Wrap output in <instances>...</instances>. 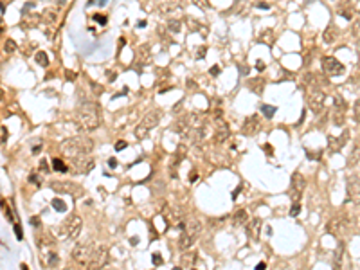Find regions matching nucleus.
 <instances>
[{
	"instance_id": "obj_15",
	"label": "nucleus",
	"mask_w": 360,
	"mask_h": 270,
	"mask_svg": "<svg viewBox=\"0 0 360 270\" xmlns=\"http://www.w3.org/2000/svg\"><path fill=\"white\" fill-rule=\"evenodd\" d=\"M259 230H261V222L258 218L247 223V236L250 240H259Z\"/></svg>"
},
{
	"instance_id": "obj_55",
	"label": "nucleus",
	"mask_w": 360,
	"mask_h": 270,
	"mask_svg": "<svg viewBox=\"0 0 360 270\" xmlns=\"http://www.w3.org/2000/svg\"><path fill=\"white\" fill-rule=\"evenodd\" d=\"M99 4H101V6H105V4H106V0H99Z\"/></svg>"
},
{
	"instance_id": "obj_14",
	"label": "nucleus",
	"mask_w": 360,
	"mask_h": 270,
	"mask_svg": "<svg viewBox=\"0 0 360 270\" xmlns=\"http://www.w3.org/2000/svg\"><path fill=\"white\" fill-rule=\"evenodd\" d=\"M74 164H76V173H81V175L88 173L96 166L94 159H90V157H79V160H74Z\"/></svg>"
},
{
	"instance_id": "obj_3",
	"label": "nucleus",
	"mask_w": 360,
	"mask_h": 270,
	"mask_svg": "<svg viewBox=\"0 0 360 270\" xmlns=\"http://www.w3.org/2000/svg\"><path fill=\"white\" fill-rule=\"evenodd\" d=\"M92 146L94 144L88 137H72L61 144V151L72 159H76V157H86L92 151Z\"/></svg>"
},
{
	"instance_id": "obj_5",
	"label": "nucleus",
	"mask_w": 360,
	"mask_h": 270,
	"mask_svg": "<svg viewBox=\"0 0 360 270\" xmlns=\"http://www.w3.org/2000/svg\"><path fill=\"white\" fill-rule=\"evenodd\" d=\"M200 230H202V225H200L198 220H193V222L186 223V229L182 230V236H180V240H178V247L184 249V250L189 249V247L194 243L196 236L200 234Z\"/></svg>"
},
{
	"instance_id": "obj_38",
	"label": "nucleus",
	"mask_w": 360,
	"mask_h": 270,
	"mask_svg": "<svg viewBox=\"0 0 360 270\" xmlns=\"http://www.w3.org/2000/svg\"><path fill=\"white\" fill-rule=\"evenodd\" d=\"M263 149L266 151V155H270V157L274 155V149H272V146H270V144H263Z\"/></svg>"
},
{
	"instance_id": "obj_43",
	"label": "nucleus",
	"mask_w": 360,
	"mask_h": 270,
	"mask_svg": "<svg viewBox=\"0 0 360 270\" xmlns=\"http://www.w3.org/2000/svg\"><path fill=\"white\" fill-rule=\"evenodd\" d=\"M7 141V130H6V126H2V142H6Z\"/></svg>"
},
{
	"instance_id": "obj_22",
	"label": "nucleus",
	"mask_w": 360,
	"mask_h": 270,
	"mask_svg": "<svg viewBox=\"0 0 360 270\" xmlns=\"http://www.w3.org/2000/svg\"><path fill=\"white\" fill-rule=\"evenodd\" d=\"M234 223H236V225H243V223H247V211H245V209H239V211L234 214Z\"/></svg>"
},
{
	"instance_id": "obj_18",
	"label": "nucleus",
	"mask_w": 360,
	"mask_h": 270,
	"mask_svg": "<svg viewBox=\"0 0 360 270\" xmlns=\"http://www.w3.org/2000/svg\"><path fill=\"white\" fill-rule=\"evenodd\" d=\"M184 157H186V146H178L177 151H175V155H173V159H171V169H175L177 164H180L184 160Z\"/></svg>"
},
{
	"instance_id": "obj_11",
	"label": "nucleus",
	"mask_w": 360,
	"mask_h": 270,
	"mask_svg": "<svg viewBox=\"0 0 360 270\" xmlns=\"http://www.w3.org/2000/svg\"><path fill=\"white\" fill-rule=\"evenodd\" d=\"M344 115H346V101L342 99V95L335 97V108H333V122L339 126L344 122Z\"/></svg>"
},
{
	"instance_id": "obj_40",
	"label": "nucleus",
	"mask_w": 360,
	"mask_h": 270,
	"mask_svg": "<svg viewBox=\"0 0 360 270\" xmlns=\"http://www.w3.org/2000/svg\"><path fill=\"white\" fill-rule=\"evenodd\" d=\"M56 263H58V257H56V254L51 252V256H49V265H56Z\"/></svg>"
},
{
	"instance_id": "obj_31",
	"label": "nucleus",
	"mask_w": 360,
	"mask_h": 270,
	"mask_svg": "<svg viewBox=\"0 0 360 270\" xmlns=\"http://www.w3.org/2000/svg\"><path fill=\"white\" fill-rule=\"evenodd\" d=\"M299 213H301V205H299V202H293V205L290 209V216H297Z\"/></svg>"
},
{
	"instance_id": "obj_37",
	"label": "nucleus",
	"mask_w": 360,
	"mask_h": 270,
	"mask_svg": "<svg viewBox=\"0 0 360 270\" xmlns=\"http://www.w3.org/2000/svg\"><path fill=\"white\" fill-rule=\"evenodd\" d=\"M31 225H33V227H40V218H38V216H33V218H31Z\"/></svg>"
},
{
	"instance_id": "obj_13",
	"label": "nucleus",
	"mask_w": 360,
	"mask_h": 270,
	"mask_svg": "<svg viewBox=\"0 0 360 270\" xmlns=\"http://www.w3.org/2000/svg\"><path fill=\"white\" fill-rule=\"evenodd\" d=\"M229 137V124L222 119H216V124H214V141L216 142H222Z\"/></svg>"
},
{
	"instance_id": "obj_53",
	"label": "nucleus",
	"mask_w": 360,
	"mask_h": 270,
	"mask_svg": "<svg viewBox=\"0 0 360 270\" xmlns=\"http://www.w3.org/2000/svg\"><path fill=\"white\" fill-rule=\"evenodd\" d=\"M6 214H7V218H9V220H13V214H11V209H6Z\"/></svg>"
},
{
	"instance_id": "obj_34",
	"label": "nucleus",
	"mask_w": 360,
	"mask_h": 270,
	"mask_svg": "<svg viewBox=\"0 0 360 270\" xmlns=\"http://www.w3.org/2000/svg\"><path fill=\"white\" fill-rule=\"evenodd\" d=\"M94 20H96V22H99L101 25H105V24H106V16H103V14H99V13L94 14Z\"/></svg>"
},
{
	"instance_id": "obj_41",
	"label": "nucleus",
	"mask_w": 360,
	"mask_h": 270,
	"mask_svg": "<svg viewBox=\"0 0 360 270\" xmlns=\"http://www.w3.org/2000/svg\"><path fill=\"white\" fill-rule=\"evenodd\" d=\"M306 157H308V159H319L320 155H319V153H313V151H306Z\"/></svg>"
},
{
	"instance_id": "obj_7",
	"label": "nucleus",
	"mask_w": 360,
	"mask_h": 270,
	"mask_svg": "<svg viewBox=\"0 0 360 270\" xmlns=\"http://www.w3.org/2000/svg\"><path fill=\"white\" fill-rule=\"evenodd\" d=\"M308 103H310V108H312L315 114H320L322 108H324V103H326V94H324L320 88H310Z\"/></svg>"
},
{
	"instance_id": "obj_46",
	"label": "nucleus",
	"mask_w": 360,
	"mask_h": 270,
	"mask_svg": "<svg viewBox=\"0 0 360 270\" xmlns=\"http://www.w3.org/2000/svg\"><path fill=\"white\" fill-rule=\"evenodd\" d=\"M256 68H258L259 72H261V70H265V63H263V61H261V60H259V61L256 63Z\"/></svg>"
},
{
	"instance_id": "obj_25",
	"label": "nucleus",
	"mask_w": 360,
	"mask_h": 270,
	"mask_svg": "<svg viewBox=\"0 0 360 270\" xmlns=\"http://www.w3.org/2000/svg\"><path fill=\"white\" fill-rule=\"evenodd\" d=\"M51 203H52V207H54L58 213H65V211H67V205H65V202H63L61 198H52Z\"/></svg>"
},
{
	"instance_id": "obj_2",
	"label": "nucleus",
	"mask_w": 360,
	"mask_h": 270,
	"mask_svg": "<svg viewBox=\"0 0 360 270\" xmlns=\"http://www.w3.org/2000/svg\"><path fill=\"white\" fill-rule=\"evenodd\" d=\"M78 117L85 130H96L101 122V112L99 105L94 101H85L78 108Z\"/></svg>"
},
{
	"instance_id": "obj_50",
	"label": "nucleus",
	"mask_w": 360,
	"mask_h": 270,
	"mask_svg": "<svg viewBox=\"0 0 360 270\" xmlns=\"http://www.w3.org/2000/svg\"><path fill=\"white\" fill-rule=\"evenodd\" d=\"M258 7H259V9H270L268 4H258Z\"/></svg>"
},
{
	"instance_id": "obj_44",
	"label": "nucleus",
	"mask_w": 360,
	"mask_h": 270,
	"mask_svg": "<svg viewBox=\"0 0 360 270\" xmlns=\"http://www.w3.org/2000/svg\"><path fill=\"white\" fill-rule=\"evenodd\" d=\"M211 74H213V76H218V74H220V67H218V65H214V67L211 68Z\"/></svg>"
},
{
	"instance_id": "obj_47",
	"label": "nucleus",
	"mask_w": 360,
	"mask_h": 270,
	"mask_svg": "<svg viewBox=\"0 0 360 270\" xmlns=\"http://www.w3.org/2000/svg\"><path fill=\"white\" fill-rule=\"evenodd\" d=\"M265 267H266V263H265V261H259V263H258V267H256V270H263Z\"/></svg>"
},
{
	"instance_id": "obj_26",
	"label": "nucleus",
	"mask_w": 360,
	"mask_h": 270,
	"mask_svg": "<svg viewBox=\"0 0 360 270\" xmlns=\"http://www.w3.org/2000/svg\"><path fill=\"white\" fill-rule=\"evenodd\" d=\"M52 166H54L56 171H59V173H67V171H69V168L65 166V162L61 160V159H54V160H52Z\"/></svg>"
},
{
	"instance_id": "obj_28",
	"label": "nucleus",
	"mask_w": 360,
	"mask_h": 270,
	"mask_svg": "<svg viewBox=\"0 0 360 270\" xmlns=\"http://www.w3.org/2000/svg\"><path fill=\"white\" fill-rule=\"evenodd\" d=\"M4 49H6V52H14L16 51V43L11 38H7V41L4 43Z\"/></svg>"
},
{
	"instance_id": "obj_39",
	"label": "nucleus",
	"mask_w": 360,
	"mask_h": 270,
	"mask_svg": "<svg viewBox=\"0 0 360 270\" xmlns=\"http://www.w3.org/2000/svg\"><path fill=\"white\" fill-rule=\"evenodd\" d=\"M29 182H31V184H36V186H40V178H38L36 175H31V176H29Z\"/></svg>"
},
{
	"instance_id": "obj_21",
	"label": "nucleus",
	"mask_w": 360,
	"mask_h": 270,
	"mask_svg": "<svg viewBox=\"0 0 360 270\" xmlns=\"http://www.w3.org/2000/svg\"><path fill=\"white\" fill-rule=\"evenodd\" d=\"M322 38H324L326 43H333V41L339 38V31H337L333 25H330L326 31H324V36H322Z\"/></svg>"
},
{
	"instance_id": "obj_32",
	"label": "nucleus",
	"mask_w": 360,
	"mask_h": 270,
	"mask_svg": "<svg viewBox=\"0 0 360 270\" xmlns=\"http://www.w3.org/2000/svg\"><path fill=\"white\" fill-rule=\"evenodd\" d=\"M194 6H198L200 9H209V2L207 0H193Z\"/></svg>"
},
{
	"instance_id": "obj_49",
	"label": "nucleus",
	"mask_w": 360,
	"mask_h": 270,
	"mask_svg": "<svg viewBox=\"0 0 360 270\" xmlns=\"http://www.w3.org/2000/svg\"><path fill=\"white\" fill-rule=\"evenodd\" d=\"M40 168H42V171H47V169H49V168H47V162H45V160L40 162Z\"/></svg>"
},
{
	"instance_id": "obj_23",
	"label": "nucleus",
	"mask_w": 360,
	"mask_h": 270,
	"mask_svg": "<svg viewBox=\"0 0 360 270\" xmlns=\"http://www.w3.org/2000/svg\"><path fill=\"white\" fill-rule=\"evenodd\" d=\"M34 60H36V63H38V65H42V67H47V65H49L47 52H43V51H38L36 56H34Z\"/></svg>"
},
{
	"instance_id": "obj_1",
	"label": "nucleus",
	"mask_w": 360,
	"mask_h": 270,
	"mask_svg": "<svg viewBox=\"0 0 360 270\" xmlns=\"http://www.w3.org/2000/svg\"><path fill=\"white\" fill-rule=\"evenodd\" d=\"M72 257L76 263L88 268H101L108 263V250L103 245L96 243H81L72 250Z\"/></svg>"
},
{
	"instance_id": "obj_12",
	"label": "nucleus",
	"mask_w": 360,
	"mask_h": 270,
	"mask_svg": "<svg viewBox=\"0 0 360 270\" xmlns=\"http://www.w3.org/2000/svg\"><path fill=\"white\" fill-rule=\"evenodd\" d=\"M259 130H261V121H259L258 115H250V117H247L245 122H243V126H241V132H243L245 135H256Z\"/></svg>"
},
{
	"instance_id": "obj_19",
	"label": "nucleus",
	"mask_w": 360,
	"mask_h": 270,
	"mask_svg": "<svg viewBox=\"0 0 360 270\" xmlns=\"http://www.w3.org/2000/svg\"><path fill=\"white\" fill-rule=\"evenodd\" d=\"M344 222L342 220H333V222H330V225H328V232H331V234H335V236H339L342 230H344Z\"/></svg>"
},
{
	"instance_id": "obj_54",
	"label": "nucleus",
	"mask_w": 360,
	"mask_h": 270,
	"mask_svg": "<svg viewBox=\"0 0 360 270\" xmlns=\"http://www.w3.org/2000/svg\"><path fill=\"white\" fill-rule=\"evenodd\" d=\"M65 2H67V0H58V4H59V6H63Z\"/></svg>"
},
{
	"instance_id": "obj_17",
	"label": "nucleus",
	"mask_w": 360,
	"mask_h": 270,
	"mask_svg": "<svg viewBox=\"0 0 360 270\" xmlns=\"http://www.w3.org/2000/svg\"><path fill=\"white\" fill-rule=\"evenodd\" d=\"M346 141H347V132H344V135L340 137V141H337V137H330V148H331V151H337V149H340L344 144H346Z\"/></svg>"
},
{
	"instance_id": "obj_56",
	"label": "nucleus",
	"mask_w": 360,
	"mask_h": 270,
	"mask_svg": "<svg viewBox=\"0 0 360 270\" xmlns=\"http://www.w3.org/2000/svg\"><path fill=\"white\" fill-rule=\"evenodd\" d=\"M358 58H360V40H358Z\"/></svg>"
},
{
	"instance_id": "obj_42",
	"label": "nucleus",
	"mask_w": 360,
	"mask_h": 270,
	"mask_svg": "<svg viewBox=\"0 0 360 270\" xmlns=\"http://www.w3.org/2000/svg\"><path fill=\"white\" fill-rule=\"evenodd\" d=\"M204 56H205V47H200V49H198V54H196V58L200 60V58H204Z\"/></svg>"
},
{
	"instance_id": "obj_20",
	"label": "nucleus",
	"mask_w": 360,
	"mask_h": 270,
	"mask_svg": "<svg viewBox=\"0 0 360 270\" xmlns=\"http://www.w3.org/2000/svg\"><path fill=\"white\" fill-rule=\"evenodd\" d=\"M263 87H265V81L261 78H254V79L249 81V88L256 94H261L263 92Z\"/></svg>"
},
{
	"instance_id": "obj_45",
	"label": "nucleus",
	"mask_w": 360,
	"mask_h": 270,
	"mask_svg": "<svg viewBox=\"0 0 360 270\" xmlns=\"http://www.w3.org/2000/svg\"><path fill=\"white\" fill-rule=\"evenodd\" d=\"M196 178H198V173H196V171H191V173H189V182H194Z\"/></svg>"
},
{
	"instance_id": "obj_36",
	"label": "nucleus",
	"mask_w": 360,
	"mask_h": 270,
	"mask_svg": "<svg viewBox=\"0 0 360 270\" xmlns=\"http://www.w3.org/2000/svg\"><path fill=\"white\" fill-rule=\"evenodd\" d=\"M126 146H128V144H126V141H119V142L115 144V149H117V151H121V149H124Z\"/></svg>"
},
{
	"instance_id": "obj_9",
	"label": "nucleus",
	"mask_w": 360,
	"mask_h": 270,
	"mask_svg": "<svg viewBox=\"0 0 360 270\" xmlns=\"http://www.w3.org/2000/svg\"><path fill=\"white\" fill-rule=\"evenodd\" d=\"M304 187H306V178L301 175L299 171L293 173V175H292V184H290V195H292V200H293V202H299V198H301Z\"/></svg>"
},
{
	"instance_id": "obj_51",
	"label": "nucleus",
	"mask_w": 360,
	"mask_h": 270,
	"mask_svg": "<svg viewBox=\"0 0 360 270\" xmlns=\"http://www.w3.org/2000/svg\"><path fill=\"white\" fill-rule=\"evenodd\" d=\"M239 72H241V74H249V68L245 67V65H241V68H239Z\"/></svg>"
},
{
	"instance_id": "obj_10",
	"label": "nucleus",
	"mask_w": 360,
	"mask_h": 270,
	"mask_svg": "<svg viewBox=\"0 0 360 270\" xmlns=\"http://www.w3.org/2000/svg\"><path fill=\"white\" fill-rule=\"evenodd\" d=\"M347 198L353 203H360V180L358 176L347 178Z\"/></svg>"
},
{
	"instance_id": "obj_16",
	"label": "nucleus",
	"mask_w": 360,
	"mask_h": 270,
	"mask_svg": "<svg viewBox=\"0 0 360 270\" xmlns=\"http://www.w3.org/2000/svg\"><path fill=\"white\" fill-rule=\"evenodd\" d=\"M196 259H198L196 252H186V254H182L180 256V268H193Z\"/></svg>"
},
{
	"instance_id": "obj_52",
	"label": "nucleus",
	"mask_w": 360,
	"mask_h": 270,
	"mask_svg": "<svg viewBox=\"0 0 360 270\" xmlns=\"http://www.w3.org/2000/svg\"><path fill=\"white\" fill-rule=\"evenodd\" d=\"M130 243H132V245H137V243H139V238H135V236H133V238H130Z\"/></svg>"
},
{
	"instance_id": "obj_6",
	"label": "nucleus",
	"mask_w": 360,
	"mask_h": 270,
	"mask_svg": "<svg viewBox=\"0 0 360 270\" xmlns=\"http://www.w3.org/2000/svg\"><path fill=\"white\" fill-rule=\"evenodd\" d=\"M81 227H83V220L74 214L63 223V234L67 238H70V240H76L79 236V232H81Z\"/></svg>"
},
{
	"instance_id": "obj_29",
	"label": "nucleus",
	"mask_w": 360,
	"mask_h": 270,
	"mask_svg": "<svg viewBox=\"0 0 360 270\" xmlns=\"http://www.w3.org/2000/svg\"><path fill=\"white\" fill-rule=\"evenodd\" d=\"M353 117H355V121L360 122V99L353 105Z\"/></svg>"
},
{
	"instance_id": "obj_30",
	"label": "nucleus",
	"mask_w": 360,
	"mask_h": 270,
	"mask_svg": "<svg viewBox=\"0 0 360 270\" xmlns=\"http://www.w3.org/2000/svg\"><path fill=\"white\" fill-rule=\"evenodd\" d=\"M167 29H169L171 33H180V22H177V20H171V22L167 24Z\"/></svg>"
},
{
	"instance_id": "obj_57",
	"label": "nucleus",
	"mask_w": 360,
	"mask_h": 270,
	"mask_svg": "<svg viewBox=\"0 0 360 270\" xmlns=\"http://www.w3.org/2000/svg\"><path fill=\"white\" fill-rule=\"evenodd\" d=\"M358 144H360V135H358Z\"/></svg>"
},
{
	"instance_id": "obj_4",
	"label": "nucleus",
	"mask_w": 360,
	"mask_h": 270,
	"mask_svg": "<svg viewBox=\"0 0 360 270\" xmlns=\"http://www.w3.org/2000/svg\"><path fill=\"white\" fill-rule=\"evenodd\" d=\"M159 119H160V112H157V110H153V112H148L144 117H142V121L137 124V128H135V137H137L139 141H142V139H146L148 133L151 132L153 128L159 124Z\"/></svg>"
},
{
	"instance_id": "obj_27",
	"label": "nucleus",
	"mask_w": 360,
	"mask_h": 270,
	"mask_svg": "<svg viewBox=\"0 0 360 270\" xmlns=\"http://www.w3.org/2000/svg\"><path fill=\"white\" fill-rule=\"evenodd\" d=\"M349 7H344V9H349V11H357L360 13V0H347Z\"/></svg>"
},
{
	"instance_id": "obj_33",
	"label": "nucleus",
	"mask_w": 360,
	"mask_h": 270,
	"mask_svg": "<svg viewBox=\"0 0 360 270\" xmlns=\"http://www.w3.org/2000/svg\"><path fill=\"white\" fill-rule=\"evenodd\" d=\"M153 265H155V267L162 265V256H160L159 252H155V254H153Z\"/></svg>"
},
{
	"instance_id": "obj_24",
	"label": "nucleus",
	"mask_w": 360,
	"mask_h": 270,
	"mask_svg": "<svg viewBox=\"0 0 360 270\" xmlns=\"http://www.w3.org/2000/svg\"><path fill=\"white\" fill-rule=\"evenodd\" d=\"M276 110L277 108L272 106V105H263V106H261V112H263V115L266 117V119H272V117L276 115Z\"/></svg>"
},
{
	"instance_id": "obj_48",
	"label": "nucleus",
	"mask_w": 360,
	"mask_h": 270,
	"mask_svg": "<svg viewBox=\"0 0 360 270\" xmlns=\"http://www.w3.org/2000/svg\"><path fill=\"white\" fill-rule=\"evenodd\" d=\"M108 164H110V168H115V166H117V159H113V157H112L110 160H108Z\"/></svg>"
},
{
	"instance_id": "obj_35",
	"label": "nucleus",
	"mask_w": 360,
	"mask_h": 270,
	"mask_svg": "<svg viewBox=\"0 0 360 270\" xmlns=\"http://www.w3.org/2000/svg\"><path fill=\"white\" fill-rule=\"evenodd\" d=\"M13 227H14V234H16V238H18V240H22V238H24V232H22V229H20V225H18V223H14Z\"/></svg>"
},
{
	"instance_id": "obj_8",
	"label": "nucleus",
	"mask_w": 360,
	"mask_h": 270,
	"mask_svg": "<svg viewBox=\"0 0 360 270\" xmlns=\"http://www.w3.org/2000/svg\"><path fill=\"white\" fill-rule=\"evenodd\" d=\"M322 70L328 74V76H340V74H344V65L337 60V58H333V56H326V58H322Z\"/></svg>"
}]
</instances>
